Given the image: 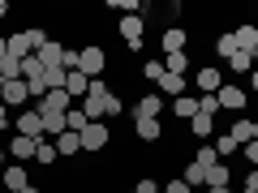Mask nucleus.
<instances>
[{"instance_id": "nucleus-25", "label": "nucleus", "mask_w": 258, "mask_h": 193, "mask_svg": "<svg viewBox=\"0 0 258 193\" xmlns=\"http://www.w3.org/2000/svg\"><path fill=\"white\" fill-rule=\"evenodd\" d=\"M56 150H60V155H78V150H82V138H78V133H60V138H56Z\"/></svg>"}, {"instance_id": "nucleus-4", "label": "nucleus", "mask_w": 258, "mask_h": 193, "mask_svg": "<svg viewBox=\"0 0 258 193\" xmlns=\"http://www.w3.org/2000/svg\"><path fill=\"white\" fill-rule=\"evenodd\" d=\"M78 138H82V150H103L112 142V129L103 125V120H95V125H86L82 133H78Z\"/></svg>"}, {"instance_id": "nucleus-33", "label": "nucleus", "mask_w": 258, "mask_h": 193, "mask_svg": "<svg viewBox=\"0 0 258 193\" xmlns=\"http://www.w3.org/2000/svg\"><path fill=\"white\" fill-rule=\"evenodd\" d=\"M142 73H147L151 82H159V77H164V64H159V60H147V64H142Z\"/></svg>"}, {"instance_id": "nucleus-32", "label": "nucleus", "mask_w": 258, "mask_h": 193, "mask_svg": "<svg viewBox=\"0 0 258 193\" xmlns=\"http://www.w3.org/2000/svg\"><path fill=\"white\" fill-rule=\"evenodd\" d=\"M198 112H203V116H215V112H220V99H215V94H203V99H198Z\"/></svg>"}, {"instance_id": "nucleus-30", "label": "nucleus", "mask_w": 258, "mask_h": 193, "mask_svg": "<svg viewBox=\"0 0 258 193\" xmlns=\"http://www.w3.org/2000/svg\"><path fill=\"white\" fill-rule=\"evenodd\" d=\"M185 64H189V56H185V52H172V56H168V73H181V77H185Z\"/></svg>"}, {"instance_id": "nucleus-38", "label": "nucleus", "mask_w": 258, "mask_h": 193, "mask_svg": "<svg viewBox=\"0 0 258 193\" xmlns=\"http://www.w3.org/2000/svg\"><path fill=\"white\" fill-rule=\"evenodd\" d=\"M9 125V108H5V103H0V129Z\"/></svg>"}, {"instance_id": "nucleus-6", "label": "nucleus", "mask_w": 258, "mask_h": 193, "mask_svg": "<svg viewBox=\"0 0 258 193\" xmlns=\"http://www.w3.org/2000/svg\"><path fill=\"white\" fill-rule=\"evenodd\" d=\"M215 99H220V112H245V90L232 86V82H224Z\"/></svg>"}, {"instance_id": "nucleus-46", "label": "nucleus", "mask_w": 258, "mask_h": 193, "mask_svg": "<svg viewBox=\"0 0 258 193\" xmlns=\"http://www.w3.org/2000/svg\"><path fill=\"white\" fill-rule=\"evenodd\" d=\"M129 193H134V189H129Z\"/></svg>"}, {"instance_id": "nucleus-13", "label": "nucleus", "mask_w": 258, "mask_h": 193, "mask_svg": "<svg viewBox=\"0 0 258 193\" xmlns=\"http://www.w3.org/2000/svg\"><path fill=\"white\" fill-rule=\"evenodd\" d=\"M220 86H224L220 69H198V94H220Z\"/></svg>"}, {"instance_id": "nucleus-7", "label": "nucleus", "mask_w": 258, "mask_h": 193, "mask_svg": "<svg viewBox=\"0 0 258 193\" xmlns=\"http://www.w3.org/2000/svg\"><path fill=\"white\" fill-rule=\"evenodd\" d=\"M26 99H30V86L22 82V77H13V82H5V108H26Z\"/></svg>"}, {"instance_id": "nucleus-10", "label": "nucleus", "mask_w": 258, "mask_h": 193, "mask_svg": "<svg viewBox=\"0 0 258 193\" xmlns=\"http://www.w3.org/2000/svg\"><path fill=\"white\" fill-rule=\"evenodd\" d=\"M159 112H164V99L159 94H147V99L134 103V120H159Z\"/></svg>"}, {"instance_id": "nucleus-11", "label": "nucleus", "mask_w": 258, "mask_h": 193, "mask_svg": "<svg viewBox=\"0 0 258 193\" xmlns=\"http://www.w3.org/2000/svg\"><path fill=\"white\" fill-rule=\"evenodd\" d=\"M5 150H9L18 163H30V159H35V150H39V142H35V138H22V133H18V138H13Z\"/></svg>"}, {"instance_id": "nucleus-24", "label": "nucleus", "mask_w": 258, "mask_h": 193, "mask_svg": "<svg viewBox=\"0 0 258 193\" xmlns=\"http://www.w3.org/2000/svg\"><path fill=\"white\" fill-rule=\"evenodd\" d=\"M172 112H176V116H185V120H194V116H198V99L181 94V99H172Z\"/></svg>"}, {"instance_id": "nucleus-18", "label": "nucleus", "mask_w": 258, "mask_h": 193, "mask_svg": "<svg viewBox=\"0 0 258 193\" xmlns=\"http://www.w3.org/2000/svg\"><path fill=\"white\" fill-rule=\"evenodd\" d=\"M159 86H164V94H172V99L185 94V77L181 73H168V69H164V77H159Z\"/></svg>"}, {"instance_id": "nucleus-5", "label": "nucleus", "mask_w": 258, "mask_h": 193, "mask_svg": "<svg viewBox=\"0 0 258 193\" xmlns=\"http://www.w3.org/2000/svg\"><path fill=\"white\" fill-rule=\"evenodd\" d=\"M18 133L22 138H43V116H39V108H22L18 112Z\"/></svg>"}, {"instance_id": "nucleus-39", "label": "nucleus", "mask_w": 258, "mask_h": 193, "mask_svg": "<svg viewBox=\"0 0 258 193\" xmlns=\"http://www.w3.org/2000/svg\"><path fill=\"white\" fill-rule=\"evenodd\" d=\"M249 86H254V90H258V64H254V73H249Z\"/></svg>"}, {"instance_id": "nucleus-23", "label": "nucleus", "mask_w": 258, "mask_h": 193, "mask_svg": "<svg viewBox=\"0 0 258 193\" xmlns=\"http://www.w3.org/2000/svg\"><path fill=\"white\" fill-rule=\"evenodd\" d=\"M232 73H254V64H258V56H249V52H232Z\"/></svg>"}, {"instance_id": "nucleus-40", "label": "nucleus", "mask_w": 258, "mask_h": 193, "mask_svg": "<svg viewBox=\"0 0 258 193\" xmlns=\"http://www.w3.org/2000/svg\"><path fill=\"white\" fill-rule=\"evenodd\" d=\"M0 18H9V0H0Z\"/></svg>"}, {"instance_id": "nucleus-20", "label": "nucleus", "mask_w": 258, "mask_h": 193, "mask_svg": "<svg viewBox=\"0 0 258 193\" xmlns=\"http://www.w3.org/2000/svg\"><path fill=\"white\" fill-rule=\"evenodd\" d=\"M86 125H95V120H86L82 108H69V116H64V133H82Z\"/></svg>"}, {"instance_id": "nucleus-9", "label": "nucleus", "mask_w": 258, "mask_h": 193, "mask_svg": "<svg viewBox=\"0 0 258 193\" xmlns=\"http://www.w3.org/2000/svg\"><path fill=\"white\" fill-rule=\"evenodd\" d=\"M86 90H91V77H86L82 69H69V73H64V94H69V99H86Z\"/></svg>"}, {"instance_id": "nucleus-26", "label": "nucleus", "mask_w": 258, "mask_h": 193, "mask_svg": "<svg viewBox=\"0 0 258 193\" xmlns=\"http://www.w3.org/2000/svg\"><path fill=\"white\" fill-rule=\"evenodd\" d=\"M194 163H198V167H207V172H211V167L220 163V150H215V146H198V159H194Z\"/></svg>"}, {"instance_id": "nucleus-8", "label": "nucleus", "mask_w": 258, "mask_h": 193, "mask_svg": "<svg viewBox=\"0 0 258 193\" xmlns=\"http://www.w3.org/2000/svg\"><path fill=\"white\" fill-rule=\"evenodd\" d=\"M35 56H39V60L47 64V69H64V56H69V47H60V43H56V39H47V43L39 47Z\"/></svg>"}, {"instance_id": "nucleus-36", "label": "nucleus", "mask_w": 258, "mask_h": 193, "mask_svg": "<svg viewBox=\"0 0 258 193\" xmlns=\"http://www.w3.org/2000/svg\"><path fill=\"white\" fill-rule=\"evenodd\" d=\"M164 193H194V189H189L185 180H168V184H164Z\"/></svg>"}, {"instance_id": "nucleus-28", "label": "nucleus", "mask_w": 258, "mask_h": 193, "mask_svg": "<svg viewBox=\"0 0 258 193\" xmlns=\"http://www.w3.org/2000/svg\"><path fill=\"white\" fill-rule=\"evenodd\" d=\"M215 52H220L224 60H232V52H237V39H232V35H220V39H215Z\"/></svg>"}, {"instance_id": "nucleus-15", "label": "nucleus", "mask_w": 258, "mask_h": 193, "mask_svg": "<svg viewBox=\"0 0 258 193\" xmlns=\"http://www.w3.org/2000/svg\"><path fill=\"white\" fill-rule=\"evenodd\" d=\"M228 138L237 142V146H245V142H254V120H232V129H228Z\"/></svg>"}, {"instance_id": "nucleus-2", "label": "nucleus", "mask_w": 258, "mask_h": 193, "mask_svg": "<svg viewBox=\"0 0 258 193\" xmlns=\"http://www.w3.org/2000/svg\"><path fill=\"white\" fill-rule=\"evenodd\" d=\"M78 69H82V73L95 82V77H99L103 69H108V56H103V47H99V43L82 47V52H78Z\"/></svg>"}, {"instance_id": "nucleus-31", "label": "nucleus", "mask_w": 258, "mask_h": 193, "mask_svg": "<svg viewBox=\"0 0 258 193\" xmlns=\"http://www.w3.org/2000/svg\"><path fill=\"white\" fill-rule=\"evenodd\" d=\"M207 184H211V189H215V184H228V167H224V163H215L211 172H207Z\"/></svg>"}, {"instance_id": "nucleus-19", "label": "nucleus", "mask_w": 258, "mask_h": 193, "mask_svg": "<svg viewBox=\"0 0 258 193\" xmlns=\"http://www.w3.org/2000/svg\"><path fill=\"white\" fill-rule=\"evenodd\" d=\"M189 129H194V138H198V142H207V138H211V129H215V116H203V112H198V116L189 120Z\"/></svg>"}, {"instance_id": "nucleus-42", "label": "nucleus", "mask_w": 258, "mask_h": 193, "mask_svg": "<svg viewBox=\"0 0 258 193\" xmlns=\"http://www.w3.org/2000/svg\"><path fill=\"white\" fill-rule=\"evenodd\" d=\"M0 172H5V146H0Z\"/></svg>"}, {"instance_id": "nucleus-45", "label": "nucleus", "mask_w": 258, "mask_h": 193, "mask_svg": "<svg viewBox=\"0 0 258 193\" xmlns=\"http://www.w3.org/2000/svg\"><path fill=\"white\" fill-rule=\"evenodd\" d=\"M0 99H5V82H0Z\"/></svg>"}, {"instance_id": "nucleus-1", "label": "nucleus", "mask_w": 258, "mask_h": 193, "mask_svg": "<svg viewBox=\"0 0 258 193\" xmlns=\"http://www.w3.org/2000/svg\"><path fill=\"white\" fill-rule=\"evenodd\" d=\"M108 103H112L108 82H99V77H95V82H91V90H86V99H82L86 120H99V116H108Z\"/></svg>"}, {"instance_id": "nucleus-34", "label": "nucleus", "mask_w": 258, "mask_h": 193, "mask_svg": "<svg viewBox=\"0 0 258 193\" xmlns=\"http://www.w3.org/2000/svg\"><path fill=\"white\" fill-rule=\"evenodd\" d=\"M134 193H159V180H151V176H142V180L134 184Z\"/></svg>"}, {"instance_id": "nucleus-16", "label": "nucleus", "mask_w": 258, "mask_h": 193, "mask_svg": "<svg viewBox=\"0 0 258 193\" xmlns=\"http://www.w3.org/2000/svg\"><path fill=\"white\" fill-rule=\"evenodd\" d=\"M56 159H60V150H56V142H52V138H39V150H35V163L52 167Z\"/></svg>"}, {"instance_id": "nucleus-27", "label": "nucleus", "mask_w": 258, "mask_h": 193, "mask_svg": "<svg viewBox=\"0 0 258 193\" xmlns=\"http://www.w3.org/2000/svg\"><path fill=\"white\" fill-rule=\"evenodd\" d=\"M181 180L189 184V189H194V184H207V167H198V163H189V167H185V176H181Z\"/></svg>"}, {"instance_id": "nucleus-21", "label": "nucleus", "mask_w": 258, "mask_h": 193, "mask_svg": "<svg viewBox=\"0 0 258 193\" xmlns=\"http://www.w3.org/2000/svg\"><path fill=\"white\" fill-rule=\"evenodd\" d=\"M159 120H134V133H138V142H155L159 138Z\"/></svg>"}, {"instance_id": "nucleus-3", "label": "nucleus", "mask_w": 258, "mask_h": 193, "mask_svg": "<svg viewBox=\"0 0 258 193\" xmlns=\"http://www.w3.org/2000/svg\"><path fill=\"white\" fill-rule=\"evenodd\" d=\"M142 30H147L142 13H129V18H120V39L129 43V52H142Z\"/></svg>"}, {"instance_id": "nucleus-43", "label": "nucleus", "mask_w": 258, "mask_h": 193, "mask_svg": "<svg viewBox=\"0 0 258 193\" xmlns=\"http://www.w3.org/2000/svg\"><path fill=\"white\" fill-rule=\"evenodd\" d=\"M22 193H39V189H35V184H26V189H22Z\"/></svg>"}, {"instance_id": "nucleus-41", "label": "nucleus", "mask_w": 258, "mask_h": 193, "mask_svg": "<svg viewBox=\"0 0 258 193\" xmlns=\"http://www.w3.org/2000/svg\"><path fill=\"white\" fill-rule=\"evenodd\" d=\"M211 193H228V184H215V189H211Z\"/></svg>"}, {"instance_id": "nucleus-12", "label": "nucleus", "mask_w": 258, "mask_h": 193, "mask_svg": "<svg viewBox=\"0 0 258 193\" xmlns=\"http://www.w3.org/2000/svg\"><path fill=\"white\" fill-rule=\"evenodd\" d=\"M232 39H237V52L258 56V26H237V30H232Z\"/></svg>"}, {"instance_id": "nucleus-44", "label": "nucleus", "mask_w": 258, "mask_h": 193, "mask_svg": "<svg viewBox=\"0 0 258 193\" xmlns=\"http://www.w3.org/2000/svg\"><path fill=\"white\" fill-rule=\"evenodd\" d=\"M254 142H258V116H254Z\"/></svg>"}, {"instance_id": "nucleus-29", "label": "nucleus", "mask_w": 258, "mask_h": 193, "mask_svg": "<svg viewBox=\"0 0 258 193\" xmlns=\"http://www.w3.org/2000/svg\"><path fill=\"white\" fill-rule=\"evenodd\" d=\"M215 150H220V159H232V155H241V146H237V142L228 138V133H224V138L215 142Z\"/></svg>"}, {"instance_id": "nucleus-37", "label": "nucleus", "mask_w": 258, "mask_h": 193, "mask_svg": "<svg viewBox=\"0 0 258 193\" xmlns=\"http://www.w3.org/2000/svg\"><path fill=\"white\" fill-rule=\"evenodd\" d=\"M245 193H258V167H254V172L245 176Z\"/></svg>"}, {"instance_id": "nucleus-22", "label": "nucleus", "mask_w": 258, "mask_h": 193, "mask_svg": "<svg viewBox=\"0 0 258 193\" xmlns=\"http://www.w3.org/2000/svg\"><path fill=\"white\" fill-rule=\"evenodd\" d=\"M164 52H168V56H172V52H185V30H181V26L164 30Z\"/></svg>"}, {"instance_id": "nucleus-17", "label": "nucleus", "mask_w": 258, "mask_h": 193, "mask_svg": "<svg viewBox=\"0 0 258 193\" xmlns=\"http://www.w3.org/2000/svg\"><path fill=\"white\" fill-rule=\"evenodd\" d=\"M13 77H22V60L5 52V56H0V82H13Z\"/></svg>"}, {"instance_id": "nucleus-35", "label": "nucleus", "mask_w": 258, "mask_h": 193, "mask_svg": "<svg viewBox=\"0 0 258 193\" xmlns=\"http://www.w3.org/2000/svg\"><path fill=\"white\" fill-rule=\"evenodd\" d=\"M241 155H245V159H249V163H254V167H258V142H245V146H241Z\"/></svg>"}, {"instance_id": "nucleus-14", "label": "nucleus", "mask_w": 258, "mask_h": 193, "mask_svg": "<svg viewBox=\"0 0 258 193\" xmlns=\"http://www.w3.org/2000/svg\"><path fill=\"white\" fill-rule=\"evenodd\" d=\"M26 167H22V163H9V167H5V189H9V193H22V189H26Z\"/></svg>"}]
</instances>
